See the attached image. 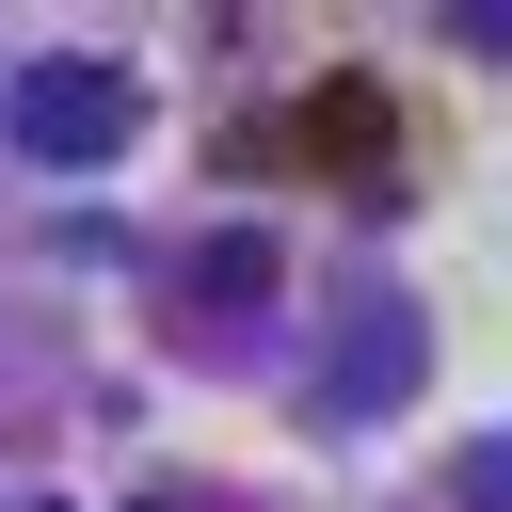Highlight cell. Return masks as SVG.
<instances>
[{"label": "cell", "mask_w": 512, "mask_h": 512, "mask_svg": "<svg viewBox=\"0 0 512 512\" xmlns=\"http://www.w3.org/2000/svg\"><path fill=\"white\" fill-rule=\"evenodd\" d=\"M0 128L32 144V160H64V176H96L128 128H144V80L128 64H96V48H48V64H16V96H0Z\"/></svg>", "instance_id": "cell-1"}, {"label": "cell", "mask_w": 512, "mask_h": 512, "mask_svg": "<svg viewBox=\"0 0 512 512\" xmlns=\"http://www.w3.org/2000/svg\"><path fill=\"white\" fill-rule=\"evenodd\" d=\"M384 128H400V112H384L368 80H320V96H304V160H336V176H384V160H400Z\"/></svg>", "instance_id": "cell-2"}, {"label": "cell", "mask_w": 512, "mask_h": 512, "mask_svg": "<svg viewBox=\"0 0 512 512\" xmlns=\"http://www.w3.org/2000/svg\"><path fill=\"white\" fill-rule=\"evenodd\" d=\"M240 288H272V256H256V240H208V272H192V304H208V320H224V304H240Z\"/></svg>", "instance_id": "cell-3"}]
</instances>
